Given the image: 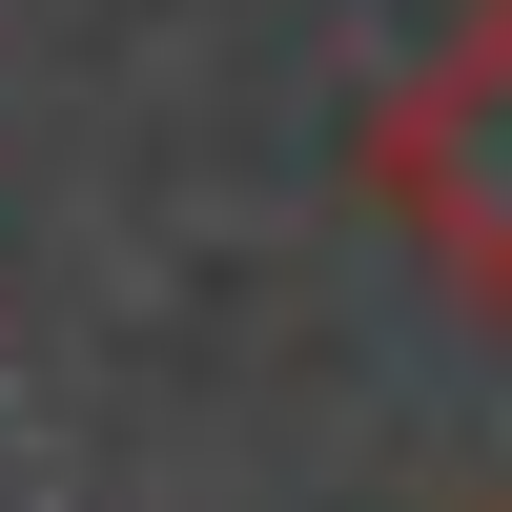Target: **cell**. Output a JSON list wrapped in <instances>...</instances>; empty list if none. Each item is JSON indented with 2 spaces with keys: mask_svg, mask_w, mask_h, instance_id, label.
<instances>
[{
  "mask_svg": "<svg viewBox=\"0 0 512 512\" xmlns=\"http://www.w3.org/2000/svg\"><path fill=\"white\" fill-rule=\"evenodd\" d=\"M369 205H390V246L512 349V0H472V21L369 103Z\"/></svg>",
  "mask_w": 512,
  "mask_h": 512,
  "instance_id": "obj_1",
  "label": "cell"
}]
</instances>
